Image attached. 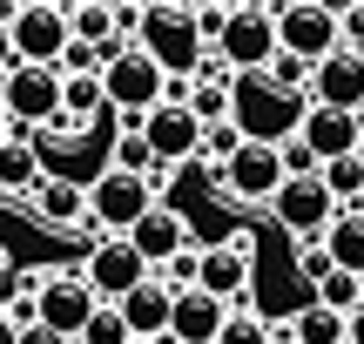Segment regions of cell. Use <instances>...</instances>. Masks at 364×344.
I'll return each instance as SVG.
<instances>
[{
    "label": "cell",
    "mask_w": 364,
    "mask_h": 344,
    "mask_svg": "<svg viewBox=\"0 0 364 344\" xmlns=\"http://www.w3.org/2000/svg\"><path fill=\"white\" fill-rule=\"evenodd\" d=\"M135 54H149L162 81H196L203 41H196L189 7H169V0H162V7H142V21H135Z\"/></svg>",
    "instance_id": "obj_1"
},
{
    "label": "cell",
    "mask_w": 364,
    "mask_h": 344,
    "mask_svg": "<svg viewBox=\"0 0 364 344\" xmlns=\"http://www.w3.org/2000/svg\"><path fill=\"white\" fill-rule=\"evenodd\" d=\"M216 48V68L223 75H263L277 54V7H230V21H223V34L209 41Z\"/></svg>",
    "instance_id": "obj_2"
},
{
    "label": "cell",
    "mask_w": 364,
    "mask_h": 344,
    "mask_svg": "<svg viewBox=\"0 0 364 344\" xmlns=\"http://www.w3.org/2000/svg\"><path fill=\"white\" fill-rule=\"evenodd\" d=\"M156 183H162V176H115V169H102V176L88 183V230L129 237V230L162 203V196H156Z\"/></svg>",
    "instance_id": "obj_3"
},
{
    "label": "cell",
    "mask_w": 364,
    "mask_h": 344,
    "mask_svg": "<svg viewBox=\"0 0 364 344\" xmlns=\"http://www.w3.org/2000/svg\"><path fill=\"white\" fill-rule=\"evenodd\" d=\"M68 7H54V0H21L7 21V54L14 68H54L68 54Z\"/></svg>",
    "instance_id": "obj_4"
},
{
    "label": "cell",
    "mask_w": 364,
    "mask_h": 344,
    "mask_svg": "<svg viewBox=\"0 0 364 344\" xmlns=\"http://www.w3.org/2000/svg\"><path fill=\"white\" fill-rule=\"evenodd\" d=\"M250 277H257V264H250V237H230V243H196V291H203V297H216L223 311H243Z\"/></svg>",
    "instance_id": "obj_5"
},
{
    "label": "cell",
    "mask_w": 364,
    "mask_h": 344,
    "mask_svg": "<svg viewBox=\"0 0 364 344\" xmlns=\"http://www.w3.org/2000/svg\"><path fill=\"white\" fill-rule=\"evenodd\" d=\"M277 54H290V61H304V68L338 54V7H317V0L277 7Z\"/></svg>",
    "instance_id": "obj_6"
},
{
    "label": "cell",
    "mask_w": 364,
    "mask_h": 344,
    "mask_svg": "<svg viewBox=\"0 0 364 344\" xmlns=\"http://www.w3.org/2000/svg\"><path fill=\"white\" fill-rule=\"evenodd\" d=\"M75 277L88 284V297H95V304H122L135 284H149V264H142V257H135L122 237H95Z\"/></svg>",
    "instance_id": "obj_7"
},
{
    "label": "cell",
    "mask_w": 364,
    "mask_h": 344,
    "mask_svg": "<svg viewBox=\"0 0 364 344\" xmlns=\"http://www.w3.org/2000/svg\"><path fill=\"white\" fill-rule=\"evenodd\" d=\"M0 115L14 129H48L61 115V75L54 68H7L0 75Z\"/></svg>",
    "instance_id": "obj_8"
},
{
    "label": "cell",
    "mask_w": 364,
    "mask_h": 344,
    "mask_svg": "<svg viewBox=\"0 0 364 344\" xmlns=\"http://www.w3.org/2000/svg\"><path fill=\"white\" fill-rule=\"evenodd\" d=\"M270 216H277V230H290L297 243H317L331 230V216H338V203L324 196L317 176H284L277 196H270Z\"/></svg>",
    "instance_id": "obj_9"
},
{
    "label": "cell",
    "mask_w": 364,
    "mask_h": 344,
    "mask_svg": "<svg viewBox=\"0 0 364 344\" xmlns=\"http://www.w3.org/2000/svg\"><path fill=\"white\" fill-rule=\"evenodd\" d=\"M135 135L149 142V162H156L162 176H169V169H189V162L203 156V129H196V115H189V108H169V102L149 108Z\"/></svg>",
    "instance_id": "obj_10"
},
{
    "label": "cell",
    "mask_w": 364,
    "mask_h": 344,
    "mask_svg": "<svg viewBox=\"0 0 364 344\" xmlns=\"http://www.w3.org/2000/svg\"><path fill=\"white\" fill-rule=\"evenodd\" d=\"M88 318H95V297H88V284H81L75 270H48V284L34 291V324L75 344Z\"/></svg>",
    "instance_id": "obj_11"
},
{
    "label": "cell",
    "mask_w": 364,
    "mask_h": 344,
    "mask_svg": "<svg viewBox=\"0 0 364 344\" xmlns=\"http://www.w3.org/2000/svg\"><path fill=\"white\" fill-rule=\"evenodd\" d=\"M216 183H223V196H230V203H270L277 183H284L277 142H243V149L216 169Z\"/></svg>",
    "instance_id": "obj_12"
},
{
    "label": "cell",
    "mask_w": 364,
    "mask_h": 344,
    "mask_svg": "<svg viewBox=\"0 0 364 344\" xmlns=\"http://www.w3.org/2000/svg\"><path fill=\"white\" fill-rule=\"evenodd\" d=\"M304 95H311V108H338V115H364V61L351 48L324 54V61L311 68V81H304Z\"/></svg>",
    "instance_id": "obj_13"
},
{
    "label": "cell",
    "mask_w": 364,
    "mask_h": 344,
    "mask_svg": "<svg viewBox=\"0 0 364 344\" xmlns=\"http://www.w3.org/2000/svg\"><path fill=\"white\" fill-rule=\"evenodd\" d=\"M358 135H364V115H338V108H304V115H297V135H290V142H304V156L324 169V162L351 156V149H358Z\"/></svg>",
    "instance_id": "obj_14"
},
{
    "label": "cell",
    "mask_w": 364,
    "mask_h": 344,
    "mask_svg": "<svg viewBox=\"0 0 364 344\" xmlns=\"http://www.w3.org/2000/svg\"><path fill=\"white\" fill-rule=\"evenodd\" d=\"M122 243H129V250L149 264V277H156V270L169 264V257H182V250H189V223H182V210L156 203V210H149V216H142V223H135Z\"/></svg>",
    "instance_id": "obj_15"
},
{
    "label": "cell",
    "mask_w": 364,
    "mask_h": 344,
    "mask_svg": "<svg viewBox=\"0 0 364 344\" xmlns=\"http://www.w3.org/2000/svg\"><path fill=\"white\" fill-rule=\"evenodd\" d=\"M27 210L48 230H81L88 223V189H81L75 176H41V183L27 189Z\"/></svg>",
    "instance_id": "obj_16"
},
{
    "label": "cell",
    "mask_w": 364,
    "mask_h": 344,
    "mask_svg": "<svg viewBox=\"0 0 364 344\" xmlns=\"http://www.w3.org/2000/svg\"><path fill=\"white\" fill-rule=\"evenodd\" d=\"M169 304H176V291H162L156 277H149V284H135V291H129V297L115 304V318L129 324V344L169 338Z\"/></svg>",
    "instance_id": "obj_17"
},
{
    "label": "cell",
    "mask_w": 364,
    "mask_h": 344,
    "mask_svg": "<svg viewBox=\"0 0 364 344\" xmlns=\"http://www.w3.org/2000/svg\"><path fill=\"white\" fill-rule=\"evenodd\" d=\"M223 318H230V311H223L216 297H203V291H176V304H169V344H216Z\"/></svg>",
    "instance_id": "obj_18"
},
{
    "label": "cell",
    "mask_w": 364,
    "mask_h": 344,
    "mask_svg": "<svg viewBox=\"0 0 364 344\" xmlns=\"http://www.w3.org/2000/svg\"><path fill=\"white\" fill-rule=\"evenodd\" d=\"M41 142L34 135H7L0 142V196H14V203H27V189L41 183Z\"/></svg>",
    "instance_id": "obj_19"
},
{
    "label": "cell",
    "mask_w": 364,
    "mask_h": 344,
    "mask_svg": "<svg viewBox=\"0 0 364 344\" xmlns=\"http://www.w3.org/2000/svg\"><path fill=\"white\" fill-rule=\"evenodd\" d=\"M317 243H324L331 270H344V277H364V216H358V210H338V216H331V230H324Z\"/></svg>",
    "instance_id": "obj_20"
},
{
    "label": "cell",
    "mask_w": 364,
    "mask_h": 344,
    "mask_svg": "<svg viewBox=\"0 0 364 344\" xmlns=\"http://www.w3.org/2000/svg\"><path fill=\"white\" fill-rule=\"evenodd\" d=\"M290 344H344V318L338 311H324V304H304L297 318H290Z\"/></svg>",
    "instance_id": "obj_21"
},
{
    "label": "cell",
    "mask_w": 364,
    "mask_h": 344,
    "mask_svg": "<svg viewBox=\"0 0 364 344\" xmlns=\"http://www.w3.org/2000/svg\"><path fill=\"white\" fill-rule=\"evenodd\" d=\"M311 304L338 311V318H358V311H364V277H344V270H331V277L311 291Z\"/></svg>",
    "instance_id": "obj_22"
},
{
    "label": "cell",
    "mask_w": 364,
    "mask_h": 344,
    "mask_svg": "<svg viewBox=\"0 0 364 344\" xmlns=\"http://www.w3.org/2000/svg\"><path fill=\"white\" fill-rule=\"evenodd\" d=\"M108 169H115V176H162L156 169V162H149V142H142V135H115V149H108Z\"/></svg>",
    "instance_id": "obj_23"
},
{
    "label": "cell",
    "mask_w": 364,
    "mask_h": 344,
    "mask_svg": "<svg viewBox=\"0 0 364 344\" xmlns=\"http://www.w3.org/2000/svg\"><path fill=\"white\" fill-rule=\"evenodd\" d=\"M75 344H129V324L115 318V304H95V318L81 324V338Z\"/></svg>",
    "instance_id": "obj_24"
},
{
    "label": "cell",
    "mask_w": 364,
    "mask_h": 344,
    "mask_svg": "<svg viewBox=\"0 0 364 344\" xmlns=\"http://www.w3.org/2000/svg\"><path fill=\"white\" fill-rule=\"evenodd\" d=\"M216 344H270V324H263L257 311H230L223 331H216Z\"/></svg>",
    "instance_id": "obj_25"
},
{
    "label": "cell",
    "mask_w": 364,
    "mask_h": 344,
    "mask_svg": "<svg viewBox=\"0 0 364 344\" xmlns=\"http://www.w3.org/2000/svg\"><path fill=\"white\" fill-rule=\"evenodd\" d=\"M297 277L311 284V291L331 277V257H324V243H297Z\"/></svg>",
    "instance_id": "obj_26"
},
{
    "label": "cell",
    "mask_w": 364,
    "mask_h": 344,
    "mask_svg": "<svg viewBox=\"0 0 364 344\" xmlns=\"http://www.w3.org/2000/svg\"><path fill=\"white\" fill-rule=\"evenodd\" d=\"M203 149L216 156V169H223V162H230L236 149H243V135H236V122H216V129H203Z\"/></svg>",
    "instance_id": "obj_27"
},
{
    "label": "cell",
    "mask_w": 364,
    "mask_h": 344,
    "mask_svg": "<svg viewBox=\"0 0 364 344\" xmlns=\"http://www.w3.org/2000/svg\"><path fill=\"white\" fill-rule=\"evenodd\" d=\"M338 48H364V0H358V7H338Z\"/></svg>",
    "instance_id": "obj_28"
},
{
    "label": "cell",
    "mask_w": 364,
    "mask_h": 344,
    "mask_svg": "<svg viewBox=\"0 0 364 344\" xmlns=\"http://www.w3.org/2000/svg\"><path fill=\"white\" fill-rule=\"evenodd\" d=\"M189 21H196V41H216L223 21H230V7H223V0H209V7H189Z\"/></svg>",
    "instance_id": "obj_29"
},
{
    "label": "cell",
    "mask_w": 364,
    "mask_h": 344,
    "mask_svg": "<svg viewBox=\"0 0 364 344\" xmlns=\"http://www.w3.org/2000/svg\"><path fill=\"white\" fill-rule=\"evenodd\" d=\"M14 344H68V338H54V331H41V324H27V331L14 338Z\"/></svg>",
    "instance_id": "obj_30"
},
{
    "label": "cell",
    "mask_w": 364,
    "mask_h": 344,
    "mask_svg": "<svg viewBox=\"0 0 364 344\" xmlns=\"http://www.w3.org/2000/svg\"><path fill=\"white\" fill-rule=\"evenodd\" d=\"M344 344H364V311H358V318H344Z\"/></svg>",
    "instance_id": "obj_31"
},
{
    "label": "cell",
    "mask_w": 364,
    "mask_h": 344,
    "mask_svg": "<svg viewBox=\"0 0 364 344\" xmlns=\"http://www.w3.org/2000/svg\"><path fill=\"white\" fill-rule=\"evenodd\" d=\"M7 68H14V54H7V34H0V75H7Z\"/></svg>",
    "instance_id": "obj_32"
},
{
    "label": "cell",
    "mask_w": 364,
    "mask_h": 344,
    "mask_svg": "<svg viewBox=\"0 0 364 344\" xmlns=\"http://www.w3.org/2000/svg\"><path fill=\"white\" fill-rule=\"evenodd\" d=\"M14 338H21V331H14V324H7V318H0V344H14Z\"/></svg>",
    "instance_id": "obj_33"
},
{
    "label": "cell",
    "mask_w": 364,
    "mask_h": 344,
    "mask_svg": "<svg viewBox=\"0 0 364 344\" xmlns=\"http://www.w3.org/2000/svg\"><path fill=\"white\" fill-rule=\"evenodd\" d=\"M351 156H358V169H364V135H358V149H351Z\"/></svg>",
    "instance_id": "obj_34"
},
{
    "label": "cell",
    "mask_w": 364,
    "mask_h": 344,
    "mask_svg": "<svg viewBox=\"0 0 364 344\" xmlns=\"http://www.w3.org/2000/svg\"><path fill=\"white\" fill-rule=\"evenodd\" d=\"M270 344H290V338H284V331H270Z\"/></svg>",
    "instance_id": "obj_35"
},
{
    "label": "cell",
    "mask_w": 364,
    "mask_h": 344,
    "mask_svg": "<svg viewBox=\"0 0 364 344\" xmlns=\"http://www.w3.org/2000/svg\"><path fill=\"white\" fill-rule=\"evenodd\" d=\"M0 270H7V257H0Z\"/></svg>",
    "instance_id": "obj_36"
},
{
    "label": "cell",
    "mask_w": 364,
    "mask_h": 344,
    "mask_svg": "<svg viewBox=\"0 0 364 344\" xmlns=\"http://www.w3.org/2000/svg\"><path fill=\"white\" fill-rule=\"evenodd\" d=\"M358 61H364V48H358Z\"/></svg>",
    "instance_id": "obj_37"
}]
</instances>
